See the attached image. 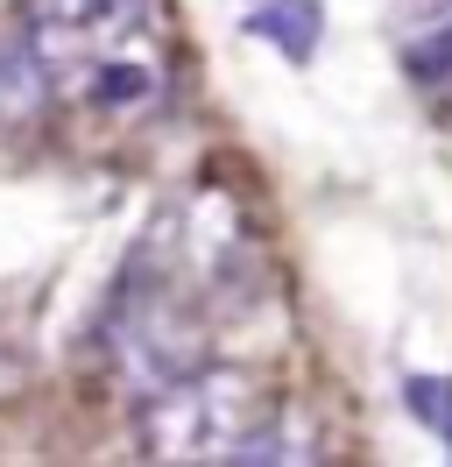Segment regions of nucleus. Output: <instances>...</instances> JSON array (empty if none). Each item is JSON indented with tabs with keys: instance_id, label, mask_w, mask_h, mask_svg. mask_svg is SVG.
<instances>
[{
	"instance_id": "3",
	"label": "nucleus",
	"mask_w": 452,
	"mask_h": 467,
	"mask_svg": "<svg viewBox=\"0 0 452 467\" xmlns=\"http://www.w3.org/2000/svg\"><path fill=\"white\" fill-rule=\"evenodd\" d=\"M15 29L43 57L50 86H64L92 57H107L120 43L163 29V0H22L15 7Z\"/></svg>"
},
{
	"instance_id": "7",
	"label": "nucleus",
	"mask_w": 452,
	"mask_h": 467,
	"mask_svg": "<svg viewBox=\"0 0 452 467\" xmlns=\"http://www.w3.org/2000/svg\"><path fill=\"white\" fill-rule=\"evenodd\" d=\"M28 376V361H22V348H15V340H0V397H7V389H15V382Z\"/></svg>"
},
{
	"instance_id": "1",
	"label": "nucleus",
	"mask_w": 452,
	"mask_h": 467,
	"mask_svg": "<svg viewBox=\"0 0 452 467\" xmlns=\"http://www.w3.org/2000/svg\"><path fill=\"white\" fill-rule=\"evenodd\" d=\"M99 361L120 389H163V382L191 376L212 361V305L191 276L177 269L163 227L149 220V234L135 241V255L120 263L99 312Z\"/></svg>"
},
{
	"instance_id": "2",
	"label": "nucleus",
	"mask_w": 452,
	"mask_h": 467,
	"mask_svg": "<svg viewBox=\"0 0 452 467\" xmlns=\"http://www.w3.org/2000/svg\"><path fill=\"white\" fill-rule=\"evenodd\" d=\"M276 418V397L248 376V368H191V376L163 382L141 397V418H135V439L149 461H233V446L248 432H262Z\"/></svg>"
},
{
	"instance_id": "5",
	"label": "nucleus",
	"mask_w": 452,
	"mask_h": 467,
	"mask_svg": "<svg viewBox=\"0 0 452 467\" xmlns=\"http://www.w3.org/2000/svg\"><path fill=\"white\" fill-rule=\"evenodd\" d=\"M248 36H262L290 64H311L318 36H325V7L318 0H262V7H248Z\"/></svg>"
},
{
	"instance_id": "6",
	"label": "nucleus",
	"mask_w": 452,
	"mask_h": 467,
	"mask_svg": "<svg viewBox=\"0 0 452 467\" xmlns=\"http://www.w3.org/2000/svg\"><path fill=\"white\" fill-rule=\"evenodd\" d=\"M403 397H410V410L446 439V453H452V382L446 376H410V382H403Z\"/></svg>"
},
{
	"instance_id": "4",
	"label": "nucleus",
	"mask_w": 452,
	"mask_h": 467,
	"mask_svg": "<svg viewBox=\"0 0 452 467\" xmlns=\"http://www.w3.org/2000/svg\"><path fill=\"white\" fill-rule=\"evenodd\" d=\"M43 107H56V86L43 71V57L28 50L22 29H0V128H22Z\"/></svg>"
}]
</instances>
